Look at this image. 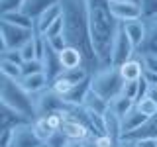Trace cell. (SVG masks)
I'll list each match as a JSON object with an SVG mask.
<instances>
[{"mask_svg": "<svg viewBox=\"0 0 157 147\" xmlns=\"http://www.w3.org/2000/svg\"><path fill=\"white\" fill-rule=\"evenodd\" d=\"M63 12V37L65 43L77 47L85 57V69L88 73H96L100 69L94 47L90 39V28H88V12L86 0H59Z\"/></svg>", "mask_w": 157, "mask_h": 147, "instance_id": "obj_1", "label": "cell"}, {"mask_svg": "<svg viewBox=\"0 0 157 147\" xmlns=\"http://www.w3.org/2000/svg\"><path fill=\"white\" fill-rule=\"evenodd\" d=\"M86 12L94 53L100 67H108L112 61V45L120 29V22L110 10V0H86Z\"/></svg>", "mask_w": 157, "mask_h": 147, "instance_id": "obj_2", "label": "cell"}, {"mask_svg": "<svg viewBox=\"0 0 157 147\" xmlns=\"http://www.w3.org/2000/svg\"><path fill=\"white\" fill-rule=\"evenodd\" d=\"M0 102H2V106H8L14 112L22 114L24 118H28L29 122H33L37 118L36 98L18 81H10V78L4 77L0 78Z\"/></svg>", "mask_w": 157, "mask_h": 147, "instance_id": "obj_3", "label": "cell"}, {"mask_svg": "<svg viewBox=\"0 0 157 147\" xmlns=\"http://www.w3.org/2000/svg\"><path fill=\"white\" fill-rule=\"evenodd\" d=\"M124 85L126 81L122 78L118 67H112V65L100 67L96 73L90 75V88L96 94H100L104 100H108V104H110V100H114L116 96L122 94Z\"/></svg>", "mask_w": 157, "mask_h": 147, "instance_id": "obj_4", "label": "cell"}, {"mask_svg": "<svg viewBox=\"0 0 157 147\" xmlns=\"http://www.w3.org/2000/svg\"><path fill=\"white\" fill-rule=\"evenodd\" d=\"M90 77V73L86 69H75V71H63L59 77H55L49 82V88L55 92L57 96H61L63 100H67L69 96L75 92V88L81 85L82 81Z\"/></svg>", "mask_w": 157, "mask_h": 147, "instance_id": "obj_5", "label": "cell"}, {"mask_svg": "<svg viewBox=\"0 0 157 147\" xmlns=\"http://www.w3.org/2000/svg\"><path fill=\"white\" fill-rule=\"evenodd\" d=\"M33 29L26 28H18L12 24L0 22V43H2V51L4 49H20L28 39L33 37Z\"/></svg>", "mask_w": 157, "mask_h": 147, "instance_id": "obj_6", "label": "cell"}, {"mask_svg": "<svg viewBox=\"0 0 157 147\" xmlns=\"http://www.w3.org/2000/svg\"><path fill=\"white\" fill-rule=\"evenodd\" d=\"M136 53H137L136 45L132 43V39L126 36L124 28H122V24H120V29H118L116 39H114V45H112V61H110V65L112 67H122L126 61H130Z\"/></svg>", "mask_w": 157, "mask_h": 147, "instance_id": "obj_7", "label": "cell"}, {"mask_svg": "<svg viewBox=\"0 0 157 147\" xmlns=\"http://www.w3.org/2000/svg\"><path fill=\"white\" fill-rule=\"evenodd\" d=\"M41 141L33 131L32 122H26V124H20L16 127H12V141H10V147H39Z\"/></svg>", "mask_w": 157, "mask_h": 147, "instance_id": "obj_8", "label": "cell"}, {"mask_svg": "<svg viewBox=\"0 0 157 147\" xmlns=\"http://www.w3.org/2000/svg\"><path fill=\"white\" fill-rule=\"evenodd\" d=\"M110 10H112L114 18L120 24L141 18L140 4H134V2H130V0H110Z\"/></svg>", "mask_w": 157, "mask_h": 147, "instance_id": "obj_9", "label": "cell"}, {"mask_svg": "<svg viewBox=\"0 0 157 147\" xmlns=\"http://www.w3.org/2000/svg\"><path fill=\"white\" fill-rule=\"evenodd\" d=\"M39 61H41V65H43V73H45V77L49 78V82L63 73L61 61H59V51H55V49L49 45L47 39H45V47H43V55H41Z\"/></svg>", "mask_w": 157, "mask_h": 147, "instance_id": "obj_10", "label": "cell"}, {"mask_svg": "<svg viewBox=\"0 0 157 147\" xmlns=\"http://www.w3.org/2000/svg\"><path fill=\"white\" fill-rule=\"evenodd\" d=\"M141 55H157V16L145 20V39L137 49Z\"/></svg>", "mask_w": 157, "mask_h": 147, "instance_id": "obj_11", "label": "cell"}, {"mask_svg": "<svg viewBox=\"0 0 157 147\" xmlns=\"http://www.w3.org/2000/svg\"><path fill=\"white\" fill-rule=\"evenodd\" d=\"M63 16V12H61V4H53L51 8H47L43 14H39V16L33 20V32L36 33H45L47 29H49V26H51L53 22H57L59 18Z\"/></svg>", "mask_w": 157, "mask_h": 147, "instance_id": "obj_12", "label": "cell"}, {"mask_svg": "<svg viewBox=\"0 0 157 147\" xmlns=\"http://www.w3.org/2000/svg\"><path fill=\"white\" fill-rule=\"evenodd\" d=\"M59 61H61L63 71H75V69H85V57L77 47L67 45L63 51H59Z\"/></svg>", "mask_w": 157, "mask_h": 147, "instance_id": "obj_13", "label": "cell"}, {"mask_svg": "<svg viewBox=\"0 0 157 147\" xmlns=\"http://www.w3.org/2000/svg\"><path fill=\"white\" fill-rule=\"evenodd\" d=\"M118 71H120V75L126 82L140 81V78L144 77V61H141V55L136 53L130 61H126L122 67H118Z\"/></svg>", "mask_w": 157, "mask_h": 147, "instance_id": "obj_14", "label": "cell"}, {"mask_svg": "<svg viewBox=\"0 0 157 147\" xmlns=\"http://www.w3.org/2000/svg\"><path fill=\"white\" fill-rule=\"evenodd\" d=\"M122 28H124L126 36L132 39V43L136 45V49H140L141 43H144V39H145V20L144 18L130 20V22L122 24Z\"/></svg>", "mask_w": 157, "mask_h": 147, "instance_id": "obj_15", "label": "cell"}, {"mask_svg": "<svg viewBox=\"0 0 157 147\" xmlns=\"http://www.w3.org/2000/svg\"><path fill=\"white\" fill-rule=\"evenodd\" d=\"M20 85H22L29 94H39V92L47 90L49 88V78L45 77V73H37V75H28V77H22L20 78Z\"/></svg>", "mask_w": 157, "mask_h": 147, "instance_id": "obj_16", "label": "cell"}, {"mask_svg": "<svg viewBox=\"0 0 157 147\" xmlns=\"http://www.w3.org/2000/svg\"><path fill=\"white\" fill-rule=\"evenodd\" d=\"M122 139H132V141H137V139H157V116H151L137 127L136 131H132L130 135L122 137Z\"/></svg>", "mask_w": 157, "mask_h": 147, "instance_id": "obj_17", "label": "cell"}, {"mask_svg": "<svg viewBox=\"0 0 157 147\" xmlns=\"http://www.w3.org/2000/svg\"><path fill=\"white\" fill-rule=\"evenodd\" d=\"M145 120H147V118L137 110V106H134L126 116L120 118V122H122V137H126V135H130L132 131H136Z\"/></svg>", "mask_w": 157, "mask_h": 147, "instance_id": "obj_18", "label": "cell"}, {"mask_svg": "<svg viewBox=\"0 0 157 147\" xmlns=\"http://www.w3.org/2000/svg\"><path fill=\"white\" fill-rule=\"evenodd\" d=\"M81 106L86 108V110H90V112H94L98 116H104L106 110H108V100H104L100 94H96V92L90 88V90L85 94V98H82Z\"/></svg>", "mask_w": 157, "mask_h": 147, "instance_id": "obj_19", "label": "cell"}, {"mask_svg": "<svg viewBox=\"0 0 157 147\" xmlns=\"http://www.w3.org/2000/svg\"><path fill=\"white\" fill-rule=\"evenodd\" d=\"M104 135L112 137L114 141H122V122L110 108L104 114Z\"/></svg>", "mask_w": 157, "mask_h": 147, "instance_id": "obj_20", "label": "cell"}, {"mask_svg": "<svg viewBox=\"0 0 157 147\" xmlns=\"http://www.w3.org/2000/svg\"><path fill=\"white\" fill-rule=\"evenodd\" d=\"M59 0H26L22 6V12L29 16L32 20H36L39 14H43L47 8H51L53 4H57Z\"/></svg>", "mask_w": 157, "mask_h": 147, "instance_id": "obj_21", "label": "cell"}, {"mask_svg": "<svg viewBox=\"0 0 157 147\" xmlns=\"http://www.w3.org/2000/svg\"><path fill=\"white\" fill-rule=\"evenodd\" d=\"M26 122H29L28 118H24L22 114L14 112L12 108H8V106H2V114H0V130H12V127H16L20 124H26Z\"/></svg>", "mask_w": 157, "mask_h": 147, "instance_id": "obj_22", "label": "cell"}, {"mask_svg": "<svg viewBox=\"0 0 157 147\" xmlns=\"http://www.w3.org/2000/svg\"><path fill=\"white\" fill-rule=\"evenodd\" d=\"M0 22L12 24V26H18V28H26V29H33V20L29 16H26L22 10H18V12H8V14H0Z\"/></svg>", "mask_w": 157, "mask_h": 147, "instance_id": "obj_23", "label": "cell"}, {"mask_svg": "<svg viewBox=\"0 0 157 147\" xmlns=\"http://www.w3.org/2000/svg\"><path fill=\"white\" fill-rule=\"evenodd\" d=\"M32 126H33V131H36V135L39 137V141L41 143H45V141L51 137L53 131H57L55 127H53L51 124H49V120L45 116H41V118H36V120L32 122Z\"/></svg>", "mask_w": 157, "mask_h": 147, "instance_id": "obj_24", "label": "cell"}, {"mask_svg": "<svg viewBox=\"0 0 157 147\" xmlns=\"http://www.w3.org/2000/svg\"><path fill=\"white\" fill-rule=\"evenodd\" d=\"M136 106V102H132L130 98H126L124 94H120V96H116L114 100H110V104H108V108H110L112 112L118 116V118H122V116H126L128 112L132 110V108Z\"/></svg>", "mask_w": 157, "mask_h": 147, "instance_id": "obj_25", "label": "cell"}, {"mask_svg": "<svg viewBox=\"0 0 157 147\" xmlns=\"http://www.w3.org/2000/svg\"><path fill=\"white\" fill-rule=\"evenodd\" d=\"M0 75H2L4 78H10V81H20V78L24 77L22 65L8 63V61H0Z\"/></svg>", "mask_w": 157, "mask_h": 147, "instance_id": "obj_26", "label": "cell"}, {"mask_svg": "<svg viewBox=\"0 0 157 147\" xmlns=\"http://www.w3.org/2000/svg\"><path fill=\"white\" fill-rule=\"evenodd\" d=\"M136 106H137V110H140L145 118L157 116V102H155V100H151L149 96H144L140 102H136Z\"/></svg>", "mask_w": 157, "mask_h": 147, "instance_id": "obj_27", "label": "cell"}, {"mask_svg": "<svg viewBox=\"0 0 157 147\" xmlns=\"http://www.w3.org/2000/svg\"><path fill=\"white\" fill-rule=\"evenodd\" d=\"M20 53H22V59L24 63L26 61H33V59H37V47H36V39H28L26 43H24L22 47H20Z\"/></svg>", "mask_w": 157, "mask_h": 147, "instance_id": "obj_28", "label": "cell"}, {"mask_svg": "<svg viewBox=\"0 0 157 147\" xmlns=\"http://www.w3.org/2000/svg\"><path fill=\"white\" fill-rule=\"evenodd\" d=\"M118 143H120V141H114L112 137L102 134V135H94L92 139H88L86 147H118Z\"/></svg>", "mask_w": 157, "mask_h": 147, "instance_id": "obj_29", "label": "cell"}, {"mask_svg": "<svg viewBox=\"0 0 157 147\" xmlns=\"http://www.w3.org/2000/svg\"><path fill=\"white\" fill-rule=\"evenodd\" d=\"M140 10H141V18L144 20L157 16V0H141Z\"/></svg>", "mask_w": 157, "mask_h": 147, "instance_id": "obj_30", "label": "cell"}, {"mask_svg": "<svg viewBox=\"0 0 157 147\" xmlns=\"http://www.w3.org/2000/svg\"><path fill=\"white\" fill-rule=\"evenodd\" d=\"M67 143H69V137L63 134L61 130L53 131L51 137H49V139L45 141V145H47V147H67Z\"/></svg>", "mask_w": 157, "mask_h": 147, "instance_id": "obj_31", "label": "cell"}, {"mask_svg": "<svg viewBox=\"0 0 157 147\" xmlns=\"http://www.w3.org/2000/svg\"><path fill=\"white\" fill-rule=\"evenodd\" d=\"M0 61H8V63L22 65L24 59H22V53H20V49H4V51H0Z\"/></svg>", "mask_w": 157, "mask_h": 147, "instance_id": "obj_32", "label": "cell"}, {"mask_svg": "<svg viewBox=\"0 0 157 147\" xmlns=\"http://www.w3.org/2000/svg\"><path fill=\"white\" fill-rule=\"evenodd\" d=\"M26 0H0V14H8V12H18L22 10Z\"/></svg>", "mask_w": 157, "mask_h": 147, "instance_id": "obj_33", "label": "cell"}, {"mask_svg": "<svg viewBox=\"0 0 157 147\" xmlns=\"http://www.w3.org/2000/svg\"><path fill=\"white\" fill-rule=\"evenodd\" d=\"M22 73H24V77L43 73V65H41V61L33 59V61H26V63H22Z\"/></svg>", "mask_w": 157, "mask_h": 147, "instance_id": "obj_34", "label": "cell"}, {"mask_svg": "<svg viewBox=\"0 0 157 147\" xmlns=\"http://www.w3.org/2000/svg\"><path fill=\"white\" fill-rule=\"evenodd\" d=\"M47 39H51V37H59V36H63V16L57 20V22H53L51 26H49V29L45 33H43Z\"/></svg>", "mask_w": 157, "mask_h": 147, "instance_id": "obj_35", "label": "cell"}, {"mask_svg": "<svg viewBox=\"0 0 157 147\" xmlns=\"http://www.w3.org/2000/svg\"><path fill=\"white\" fill-rule=\"evenodd\" d=\"M141 55V53H140ZM141 61H144V69L151 73H157V55H141Z\"/></svg>", "mask_w": 157, "mask_h": 147, "instance_id": "obj_36", "label": "cell"}, {"mask_svg": "<svg viewBox=\"0 0 157 147\" xmlns=\"http://www.w3.org/2000/svg\"><path fill=\"white\" fill-rule=\"evenodd\" d=\"M144 78H145L147 85L157 86V73H151V71H145V69H144Z\"/></svg>", "mask_w": 157, "mask_h": 147, "instance_id": "obj_37", "label": "cell"}, {"mask_svg": "<svg viewBox=\"0 0 157 147\" xmlns=\"http://www.w3.org/2000/svg\"><path fill=\"white\" fill-rule=\"evenodd\" d=\"M132 141V139H130ZM137 147H157V139H137L136 141Z\"/></svg>", "mask_w": 157, "mask_h": 147, "instance_id": "obj_38", "label": "cell"}, {"mask_svg": "<svg viewBox=\"0 0 157 147\" xmlns=\"http://www.w3.org/2000/svg\"><path fill=\"white\" fill-rule=\"evenodd\" d=\"M145 96H149L151 100H155V102H157V86L149 85V88H147V94H145Z\"/></svg>", "mask_w": 157, "mask_h": 147, "instance_id": "obj_39", "label": "cell"}, {"mask_svg": "<svg viewBox=\"0 0 157 147\" xmlns=\"http://www.w3.org/2000/svg\"><path fill=\"white\" fill-rule=\"evenodd\" d=\"M67 147H86V141H77V139H69Z\"/></svg>", "mask_w": 157, "mask_h": 147, "instance_id": "obj_40", "label": "cell"}, {"mask_svg": "<svg viewBox=\"0 0 157 147\" xmlns=\"http://www.w3.org/2000/svg\"><path fill=\"white\" fill-rule=\"evenodd\" d=\"M118 147H137L136 141H130V139H122L120 143H118Z\"/></svg>", "mask_w": 157, "mask_h": 147, "instance_id": "obj_41", "label": "cell"}, {"mask_svg": "<svg viewBox=\"0 0 157 147\" xmlns=\"http://www.w3.org/2000/svg\"><path fill=\"white\" fill-rule=\"evenodd\" d=\"M130 2H134V4H141V0H130Z\"/></svg>", "mask_w": 157, "mask_h": 147, "instance_id": "obj_42", "label": "cell"}, {"mask_svg": "<svg viewBox=\"0 0 157 147\" xmlns=\"http://www.w3.org/2000/svg\"><path fill=\"white\" fill-rule=\"evenodd\" d=\"M39 147H47V145H45V143H41V145H39Z\"/></svg>", "mask_w": 157, "mask_h": 147, "instance_id": "obj_43", "label": "cell"}]
</instances>
